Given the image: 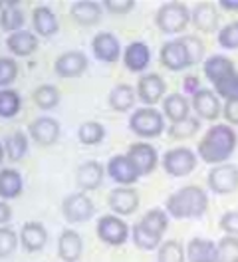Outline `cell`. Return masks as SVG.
<instances>
[{"instance_id":"6da1fadb","label":"cell","mask_w":238,"mask_h":262,"mask_svg":"<svg viewBox=\"0 0 238 262\" xmlns=\"http://www.w3.org/2000/svg\"><path fill=\"white\" fill-rule=\"evenodd\" d=\"M238 147V135L234 127H230L228 123H214L210 129L203 135V139L199 141L197 155L205 161V163L222 165L228 163L230 155Z\"/></svg>"},{"instance_id":"7a4b0ae2","label":"cell","mask_w":238,"mask_h":262,"mask_svg":"<svg viewBox=\"0 0 238 262\" xmlns=\"http://www.w3.org/2000/svg\"><path fill=\"white\" fill-rule=\"evenodd\" d=\"M208 209V195L199 185H187L167 196L165 211L173 219H201Z\"/></svg>"},{"instance_id":"3957f363","label":"cell","mask_w":238,"mask_h":262,"mask_svg":"<svg viewBox=\"0 0 238 262\" xmlns=\"http://www.w3.org/2000/svg\"><path fill=\"white\" fill-rule=\"evenodd\" d=\"M129 129L143 139L159 137L165 131V115L155 107H139L129 117Z\"/></svg>"},{"instance_id":"277c9868","label":"cell","mask_w":238,"mask_h":262,"mask_svg":"<svg viewBox=\"0 0 238 262\" xmlns=\"http://www.w3.org/2000/svg\"><path fill=\"white\" fill-rule=\"evenodd\" d=\"M190 22V10L183 2H167L155 14V24L161 32L179 34L183 32Z\"/></svg>"},{"instance_id":"5b68a950","label":"cell","mask_w":238,"mask_h":262,"mask_svg":"<svg viewBox=\"0 0 238 262\" xmlns=\"http://www.w3.org/2000/svg\"><path fill=\"white\" fill-rule=\"evenodd\" d=\"M199 163V155H194V151L189 147H175L169 149L165 155H163V169L167 175L171 177H187L190 175Z\"/></svg>"},{"instance_id":"8992f818","label":"cell","mask_w":238,"mask_h":262,"mask_svg":"<svg viewBox=\"0 0 238 262\" xmlns=\"http://www.w3.org/2000/svg\"><path fill=\"white\" fill-rule=\"evenodd\" d=\"M206 181L214 195H230L238 189V167L232 163L217 165L208 171Z\"/></svg>"},{"instance_id":"52a82bcc","label":"cell","mask_w":238,"mask_h":262,"mask_svg":"<svg viewBox=\"0 0 238 262\" xmlns=\"http://www.w3.org/2000/svg\"><path fill=\"white\" fill-rule=\"evenodd\" d=\"M129 227L123 219H119L117 214H103L97 221V236L99 241H103L105 245L119 246L129 238Z\"/></svg>"},{"instance_id":"ba28073f","label":"cell","mask_w":238,"mask_h":262,"mask_svg":"<svg viewBox=\"0 0 238 262\" xmlns=\"http://www.w3.org/2000/svg\"><path fill=\"white\" fill-rule=\"evenodd\" d=\"M62 213L68 223H83L94 216L95 205L85 193L79 191V193H72L63 199Z\"/></svg>"},{"instance_id":"9c48e42d","label":"cell","mask_w":238,"mask_h":262,"mask_svg":"<svg viewBox=\"0 0 238 262\" xmlns=\"http://www.w3.org/2000/svg\"><path fill=\"white\" fill-rule=\"evenodd\" d=\"M190 105L197 112V117L205 121H217L222 114L221 98L208 88H201L197 94H192Z\"/></svg>"},{"instance_id":"30bf717a","label":"cell","mask_w":238,"mask_h":262,"mask_svg":"<svg viewBox=\"0 0 238 262\" xmlns=\"http://www.w3.org/2000/svg\"><path fill=\"white\" fill-rule=\"evenodd\" d=\"M137 99L145 103L147 107H153L155 103L165 99V92H167V83L159 74H145L137 82Z\"/></svg>"},{"instance_id":"8fae6325","label":"cell","mask_w":238,"mask_h":262,"mask_svg":"<svg viewBox=\"0 0 238 262\" xmlns=\"http://www.w3.org/2000/svg\"><path fill=\"white\" fill-rule=\"evenodd\" d=\"M125 155L131 159V163L135 165V169L139 171V175H141V177L151 175V173L155 171L157 163H159L157 149L153 147L151 143H145V141H137V143H133Z\"/></svg>"},{"instance_id":"7c38bea8","label":"cell","mask_w":238,"mask_h":262,"mask_svg":"<svg viewBox=\"0 0 238 262\" xmlns=\"http://www.w3.org/2000/svg\"><path fill=\"white\" fill-rule=\"evenodd\" d=\"M107 205L117 216L133 214L139 209V193L133 187H115L107 195Z\"/></svg>"},{"instance_id":"4fadbf2b","label":"cell","mask_w":238,"mask_h":262,"mask_svg":"<svg viewBox=\"0 0 238 262\" xmlns=\"http://www.w3.org/2000/svg\"><path fill=\"white\" fill-rule=\"evenodd\" d=\"M105 171H107V175L111 179L115 181L117 185H121V187H131L141 177L139 171L135 169V165L131 163V159L127 155H113L107 161Z\"/></svg>"},{"instance_id":"5bb4252c","label":"cell","mask_w":238,"mask_h":262,"mask_svg":"<svg viewBox=\"0 0 238 262\" xmlns=\"http://www.w3.org/2000/svg\"><path fill=\"white\" fill-rule=\"evenodd\" d=\"M159 60H161V64L165 66L167 70H171V72H181V70H187L190 66L187 48L183 46L181 40L165 42L161 46V52H159Z\"/></svg>"},{"instance_id":"9a60e30c","label":"cell","mask_w":238,"mask_h":262,"mask_svg":"<svg viewBox=\"0 0 238 262\" xmlns=\"http://www.w3.org/2000/svg\"><path fill=\"white\" fill-rule=\"evenodd\" d=\"M92 52L97 60L101 62H117L119 56H123L121 44L111 32H97L92 40Z\"/></svg>"},{"instance_id":"2e32d148","label":"cell","mask_w":238,"mask_h":262,"mask_svg":"<svg viewBox=\"0 0 238 262\" xmlns=\"http://www.w3.org/2000/svg\"><path fill=\"white\" fill-rule=\"evenodd\" d=\"M54 70L60 78H78L88 70V56L83 52H78V50L63 52L56 60Z\"/></svg>"},{"instance_id":"e0dca14e","label":"cell","mask_w":238,"mask_h":262,"mask_svg":"<svg viewBox=\"0 0 238 262\" xmlns=\"http://www.w3.org/2000/svg\"><path fill=\"white\" fill-rule=\"evenodd\" d=\"M30 137L38 145H54L60 137V123L54 117H38L30 123Z\"/></svg>"},{"instance_id":"ac0fdd59","label":"cell","mask_w":238,"mask_h":262,"mask_svg":"<svg viewBox=\"0 0 238 262\" xmlns=\"http://www.w3.org/2000/svg\"><path fill=\"white\" fill-rule=\"evenodd\" d=\"M190 22L201 32H217L219 30V10L210 2H201L190 10Z\"/></svg>"},{"instance_id":"d6986e66","label":"cell","mask_w":238,"mask_h":262,"mask_svg":"<svg viewBox=\"0 0 238 262\" xmlns=\"http://www.w3.org/2000/svg\"><path fill=\"white\" fill-rule=\"evenodd\" d=\"M103 175H105L103 165L97 163V161H85V163L79 165L78 171H76V183L81 189V193L83 191H95L97 187H101Z\"/></svg>"},{"instance_id":"ffe728a7","label":"cell","mask_w":238,"mask_h":262,"mask_svg":"<svg viewBox=\"0 0 238 262\" xmlns=\"http://www.w3.org/2000/svg\"><path fill=\"white\" fill-rule=\"evenodd\" d=\"M151 62V48L145 42H131L125 50H123V64L129 72H143L147 70V66Z\"/></svg>"},{"instance_id":"44dd1931","label":"cell","mask_w":238,"mask_h":262,"mask_svg":"<svg viewBox=\"0 0 238 262\" xmlns=\"http://www.w3.org/2000/svg\"><path fill=\"white\" fill-rule=\"evenodd\" d=\"M48 243V230L44 225L30 221V223H24L22 230H20V245L24 246V250L28 252H38L42 250Z\"/></svg>"},{"instance_id":"7402d4cb","label":"cell","mask_w":238,"mask_h":262,"mask_svg":"<svg viewBox=\"0 0 238 262\" xmlns=\"http://www.w3.org/2000/svg\"><path fill=\"white\" fill-rule=\"evenodd\" d=\"M81 250H83V241L79 232L72 229L62 230L58 238V256L63 262H78L81 258Z\"/></svg>"},{"instance_id":"603a6c76","label":"cell","mask_w":238,"mask_h":262,"mask_svg":"<svg viewBox=\"0 0 238 262\" xmlns=\"http://www.w3.org/2000/svg\"><path fill=\"white\" fill-rule=\"evenodd\" d=\"M187 262H217V243L194 236L187 245Z\"/></svg>"},{"instance_id":"cb8c5ba5","label":"cell","mask_w":238,"mask_h":262,"mask_svg":"<svg viewBox=\"0 0 238 262\" xmlns=\"http://www.w3.org/2000/svg\"><path fill=\"white\" fill-rule=\"evenodd\" d=\"M6 46L14 56L26 58L38 50V36L30 30H18L6 38Z\"/></svg>"},{"instance_id":"d4e9b609","label":"cell","mask_w":238,"mask_h":262,"mask_svg":"<svg viewBox=\"0 0 238 262\" xmlns=\"http://www.w3.org/2000/svg\"><path fill=\"white\" fill-rule=\"evenodd\" d=\"M163 115L171 123L183 121V119H187L190 115V101L183 94H179V92L169 94L167 98L163 99Z\"/></svg>"},{"instance_id":"484cf974","label":"cell","mask_w":238,"mask_h":262,"mask_svg":"<svg viewBox=\"0 0 238 262\" xmlns=\"http://www.w3.org/2000/svg\"><path fill=\"white\" fill-rule=\"evenodd\" d=\"M203 72H205V76L208 78V82L217 83L219 80H222L224 76L236 72V68H234V62H232L230 58H226V56H222V54H214V56H210V58L205 60Z\"/></svg>"},{"instance_id":"4316f807","label":"cell","mask_w":238,"mask_h":262,"mask_svg":"<svg viewBox=\"0 0 238 262\" xmlns=\"http://www.w3.org/2000/svg\"><path fill=\"white\" fill-rule=\"evenodd\" d=\"M32 24H34V30L38 36L42 38H50L58 32V18L54 14L52 8L48 6H38L34 8L32 12Z\"/></svg>"},{"instance_id":"83f0119b","label":"cell","mask_w":238,"mask_h":262,"mask_svg":"<svg viewBox=\"0 0 238 262\" xmlns=\"http://www.w3.org/2000/svg\"><path fill=\"white\" fill-rule=\"evenodd\" d=\"M70 16L81 26H94L101 18V6L97 2H92V0H79L76 4H72Z\"/></svg>"},{"instance_id":"f1b7e54d","label":"cell","mask_w":238,"mask_h":262,"mask_svg":"<svg viewBox=\"0 0 238 262\" xmlns=\"http://www.w3.org/2000/svg\"><path fill=\"white\" fill-rule=\"evenodd\" d=\"M24 22H26V18H24V12H22L20 4L14 2V0L4 2V8L0 12V26H2V30L10 34L18 32V30H24Z\"/></svg>"},{"instance_id":"f546056e","label":"cell","mask_w":238,"mask_h":262,"mask_svg":"<svg viewBox=\"0 0 238 262\" xmlns=\"http://www.w3.org/2000/svg\"><path fill=\"white\" fill-rule=\"evenodd\" d=\"M22 189H24V181L16 169H2L0 171V199L2 201H10V199L20 196Z\"/></svg>"},{"instance_id":"4dcf8cb0","label":"cell","mask_w":238,"mask_h":262,"mask_svg":"<svg viewBox=\"0 0 238 262\" xmlns=\"http://www.w3.org/2000/svg\"><path fill=\"white\" fill-rule=\"evenodd\" d=\"M137 92L129 83H119L110 92V105L115 112H129L135 105Z\"/></svg>"},{"instance_id":"1f68e13d","label":"cell","mask_w":238,"mask_h":262,"mask_svg":"<svg viewBox=\"0 0 238 262\" xmlns=\"http://www.w3.org/2000/svg\"><path fill=\"white\" fill-rule=\"evenodd\" d=\"M139 225L145 227L147 230L159 234V236H163L165 230L169 229V214H167V211H163V209H151V211H147V213L143 214Z\"/></svg>"},{"instance_id":"d6a6232c","label":"cell","mask_w":238,"mask_h":262,"mask_svg":"<svg viewBox=\"0 0 238 262\" xmlns=\"http://www.w3.org/2000/svg\"><path fill=\"white\" fill-rule=\"evenodd\" d=\"M201 129V119L199 117H187L183 121H177V123H171L169 125V137L175 139V141H181V139H189V137H194Z\"/></svg>"},{"instance_id":"836d02e7","label":"cell","mask_w":238,"mask_h":262,"mask_svg":"<svg viewBox=\"0 0 238 262\" xmlns=\"http://www.w3.org/2000/svg\"><path fill=\"white\" fill-rule=\"evenodd\" d=\"M34 98V103L40 107V110H54L58 103H60V90L56 85H50V83H44V85H38L32 94Z\"/></svg>"},{"instance_id":"e575fe53","label":"cell","mask_w":238,"mask_h":262,"mask_svg":"<svg viewBox=\"0 0 238 262\" xmlns=\"http://www.w3.org/2000/svg\"><path fill=\"white\" fill-rule=\"evenodd\" d=\"M131 238H133L135 246L141 248V250H155V248H159L161 243H163V236H159L155 232L147 230L145 227H141L139 223L133 225V229H131Z\"/></svg>"},{"instance_id":"d590c367","label":"cell","mask_w":238,"mask_h":262,"mask_svg":"<svg viewBox=\"0 0 238 262\" xmlns=\"http://www.w3.org/2000/svg\"><path fill=\"white\" fill-rule=\"evenodd\" d=\"M157 262H187V246L179 241H165L157 248Z\"/></svg>"},{"instance_id":"8d00e7d4","label":"cell","mask_w":238,"mask_h":262,"mask_svg":"<svg viewBox=\"0 0 238 262\" xmlns=\"http://www.w3.org/2000/svg\"><path fill=\"white\" fill-rule=\"evenodd\" d=\"M105 137V127L99 121H85L78 129V139L81 145H97Z\"/></svg>"},{"instance_id":"74e56055","label":"cell","mask_w":238,"mask_h":262,"mask_svg":"<svg viewBox=\"0 0 238 262\" xmlns=\"http://www.w3.org/2000/svg\"><path fill=\"white\" fill-rule=\"evenodd\" d=\"M4 151H6V155H8L10 161H20L26 155V151H28V137L22 131L12 133L4 141Z\"/></svg>"},{"instance_id":"f35d334b","label":"cell","mask_w":238,"mask_h":262,"mask_svg":"<svg viewBox=\"0 0 238 262\" xmlns=\"http://www.w3.org/2000/svg\"><path fill=\"white\" fill-rule=\"evenodd\" d=\"M20 107H22V99H20L18 92L10 90V88L0 90V117L10 119V117L18 115Z\"/></svg>"},{"instance_id":"ab89813d","label":"cell","mask_w":238,"mask_h":262,"mask_svg":"<svg viewBox=\"0 0 238 262\" xmlns=\"http://www.w3.org/2000/svg\"><path fill=\"white\" fill-rule=\"evenodd\" d=\"M217 262H238V236L224 234L217 243Z\"/></svg>"},{"instance_id":"60d3db41","label":"cell","mask_w":238,"mask_h":262,"mask_svg":"<svg viewBox=\"0 0 238 262\" xmlns=\"http://www.w3.org/2000/svg\"><path fill=\"white\" fill-rule=\"evenodd\" d=\"M212 85H214V94L224 99V101L238 99V72H232V74L224 76L222 80H219Z\"/></svg>"},{"instance_id":"b9f144b4","label":"cell","mask_w":238,"mask_h":262,"mask_svg":"<svg viewBox=\"0 0 238 262\" xmlns=\"http://www.w3.org/2000/svg\"><path fill=\"white\" fill-rule=\"evenodd\" d=\"M179 40H181L183 46L187 48L190 66L201 64V62L205 64V44H203L201 38H197V36H183V38H179Z\"/></svg>"},{"instance_id":"7bdbcfd3","label":"cell","mask_w":238,"mask_h":262,"mask_svg":"<svg viewBox=\"0 0 238 262\" xmlns=\"http://www.w3.org/2000/svg\"><path fill=\"white\" fill-rule=\"evenodd\" d=\"M217 40L224 50H238V20L221 28L217 34Z\"/></svg>"},{"instance_id":"ee69618b","label":"cell","mask_w":238,"mask_h":262,"mask_svg":"<svg viewBox=\"0 0 238 262\" xmlns=\"http://www.w3.org/2000/svg\"><path fill=\"white\" fill-rule=\"evenodd\" d=\"M18 246V234L10 227H0V258L10 256Z\"/></svg>"},{"instance_id":"f6af8a7d","label":"cell","mask_w":238,"mask_h":262,"mask_svg":"<svg viewBox=\"0 0 238 262\" xmlns=\"http://www.w3.org/2000/svg\"><path fill=\"white\" fill-rule=\"evenodd\" d=\"M18 76V64L12 58H0V88L6 90Z\"/></svg>"},{"instance_id":"bcb514c9","label":"cell","mask_w":238,"mask_h":262,"mask_svg":"<svg viewBox=\"0 0 238 262\" xmlns=\"http://www.w3.org/2000/svg\"><path fill=\"white\" fill-rule=\"evenodd\" d=\"M219 227L224 234H230V236H238V211H226L221 216V223Z\"/></svg>"},{"instance_id":"7dc6e473","label":"cell","mask_w":238,"mask_h":262,"mask_svg":"<svg viewBox=\"0 0 238 262\" xmlns=\"http://www.w3.org/2000/svg\"><path fill=\"white\" fill-rule=\"evenodd\" d=\"M103 6L111 14H127L135 8V2L133 0H105Z\"/></svg>"},{"instance_id":"c3c4849f","label":"cell","mask_w":238,"mask_h":262,"mask_svg":"<svg viewBox=\"0 0 238 262\" xmlns=\"http://www.w3.org/2000/svg\"><path fill=\"white\" fill-rule=\"evenodd\" d=\"M222 117H224V121L230 127L238 125V99L224 101V105H222Z\"/></svg>"},{"instance_id":"681fc988","label":"cell","mask_w":238,"mask_h":262,"mask_svg":"<svg viewBox=\"0 0 238 262\" xmlns=\"http://www.w3.org/2000/svg\"><path fill=\"white\" fill-rule=\"evenodd\" d=\"M10 219H12V209H10V205L0 199V227H4Z\"/></svg>"},{"instance_id":"f907efd6","label":"cell","mask_w":238,"mask_h":262,"mask_svg":"<svg viewBox=\"0 0 238 262\" xmlns=\"http://www.w3.org/2000/svg\"><path fill=\"white\" fill-rule=\"evenodd\" d=\"M199 90H201V85H199V78H194V76H187V80L183 82V92L197 94Z\"/></svg>"},{"instance_id":"816d5d0a","label":"cell","mask_w":238,"mask_h":262,"mask_svg":"<svg viewBox=\"0 0 238 262\" xmlns=\"http://www.w3.org/2000/svg\"><path fill=\"white\" fill-rule=\"evenodd\" d=\"M219 6L226 12H238V0H221Z\"/></svg>"},{"instance_id":"f5cc1de1","label":"cell","mask_w":238,"mask_h":262,"mask_svg":"<svg viewBox=\"0 0 238 262\" xmlns=\"http://www.w3.org/2000/svg\"><path fill=\"white\" fill-rule=\"evenodd\" d=\"M4 157H6V151H4V145L0 143V163L4 161Z\"/></svg>"},{"instance_id":"db71d44e","label":"cell","mask_w":238,"mask_h":262,"mask_svg":"<svg viewBox=\"0 0 238 262\" xmlns=\"http://www.w3.org/2000/svg\"><path fill=\"white\" fill-rule=\"evenodd\" d=\"M2 8H4V2H2V0H0V12H2Z\"/></svg>"}]
</instances>
